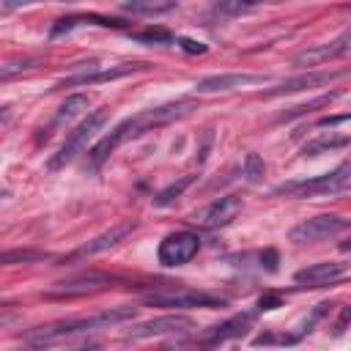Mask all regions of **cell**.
<instances>
[{"instance_id": "obj_1", "label": "cell", "mask_w": 351, "mask_h": 351, "mask_svg": "<svg viewBox=\"0 0 351 351\" xmlns=\"http://www.w3.org/2000/svg\"><path fill=\"white\" fill-rule=\"evenodd\" d=\"M134 307H110L104 313H96L90 318H77V321H60V324H49V326H41L36 332L27 335V343L41 348V346H52V343H60L71 335H82V332H96V329H110L115 324H123L129 318H134Z\"/></svg>"}, {"instance_id": "obj_2", "label": "cell", "mask_w": 351, "mask_h": 351, "mask_svg": "<svg viewBox=\"0 0 351 351\" xmlns=\"http://www.w3.org/2000/svg\"><path fill=\"white\" fill-rule=\"evenodd\" d=\"M351 189V165H340L332 173L307 178V181H291L277 186V195H291V197H321V195H340Z\"/></svg>"}, {"instance_id": "obj_3", "label": "cell", "mask_w": 351, "mask_h": 351, "mask_svg": "<svg viewBox=\"0 0 351 351\" xmlns=\"http://www.w3.org/2000/svg\"><path fill=\"white\" fill-rule=\"evenodd\" d=\"M107 123V110H96V112H88V118L85 121H80L69 134H66V140H63V145L58 148V154L49 159V170H60L63 165H69L85 145H88V140L101 129Z\"/></svg>"}, {"instance_id": "obj_4", "label": "cell", "mask_w": 351, "mask_h": 351, "mask_svg": "<svg viewBox=\"0 0 351 351\" xmlns=\"http://www.w3.org/2000/svg\"><path fill=\"white\" fill-rule=\"evenodd\" d=\"M143 132H151V129H148V121H145V115H143V112H140V115H134V118L121 121L110 134H104V137H101V140L88 151V167H90V170H99L121 143H126L129 137H140Z\"/></svg>"}, {"instance_id": "obj_5", "label": "cell", "mask_w": 351, "mask_h": 351, "mask_svg": "<svg viewBox=\"0 0 351 351\" xmlns=\"http://www.w3.org/2000/svg\"><path fill=\"white\" fill-rule=\"evenodd\" d=\"M77 71L66 80H60L55 88H77V85H99V82H110V80H118V77H126L132 71H140V69H148V63H140V60H132V63H118V66H107L101 69L96 60L90 63H80L74 66Z\"/></svg>"}, {"instance_id": "obj_6", "label": "cell", "mask_w": 351, "mask_h": 351, "mask_svg": "<svg viewBox=\"0 0 351 351\" xmlns=\"http://www.w3.org/2000/svg\"><path fill=\"white\" fill-rule=\"evenodd\" d=\"M348 228H351V219H346L340 214H318V217H310V219H302L299 225H293L288 230V241H293V244H313V241L337 236V233H343Z\"/></svg>"}, {"instance_id": "obj_7", "label": "cell", "mask_w": 351, "mask_h": 351, "mask_svg": "<svg viewBox=\"0 0 351 351\" xmlns=\"http://www.w3.org/2000/svg\"><path fill=\"white\" fill-rule=\"evenodd\" d=\"M145 302L154 307H225L222 296L195 291V288H159V291H151Z\"/></svg>"}, {"instance_id": "obj_8", "label": "cell", "mask_w": 351, "mask_h": 351, "mask_svg": "<svg viewBox=\"0 0 351 351\" xmlns=\"http://www.w3.org/2000/svg\"><path fill=\"white\" fill-rule=\"evenodd\" d=\"M200 250V236L192 233V230H176L170 236L162 239L159 250H156V258L162 266H184L189 263Z\"/></svg>"}, {"instance_id": "obj_9", "label": "cell", "mask_w": 351, "mask_h": 351, "mask_svg": "<svg viewBox=\"0 0 351 351\" xmlns=\"http://www.w3.org/2000/svg\"><path fill=\"white\" fill-rule=\"evenodd\" d=\"M195 329V321L189 315H159L151 321H143L126 332L129 340H148V337H165V335H186Z\"/></svg>"}, {"instance_id": "obj_10", "label": "cell", "mask_w": 351, "mask_h": 351, "mask_svg": "<svg viewBox=\"0 0 351 351\" xmlns=\"http://www.w3.org/2000/svg\"><path fill=\"white\" fill-rule=\"evenodd\" d=\"M112 282H115V277L101 274V271H90V274H82V277H74V280L58 282L47 296H85V293L104 291V288H110Z\"/></svg>"}, {"instance_id": "obj_11", "label": "cell", "mask_w": 351, "mask_h": 351, "mask_svg": "<svg viewBox=\"0 0 351 351\" xmlns=\"http://www.w3.org/2000/svg\"><path fill=\"white\" fill-rule=\"evenodd\" d=\"M137 225L134 222H121V225H112L110 230H104V233H99V236H93L90 241H85L77 252H71L66 261H80V258H88V255H96V252H104V250H110V247H115V244H121L132 230H134Z\"/></svg>"}, {"instance_id": "obj_12", "label": "cell", "mask_w": 351, "mask_h": 351, "mask_svg": "<svg viewBox=\"0 0 351 351\" xmlns=\"http://www.w3.org/2000/svg\"><path fill=\"white\" fill-rule=\"evenodd\" d=\"M263 82H266V77H261V74H214V77H203L195 85V90L197 93H225V90L263 85Z\"/></svg>"}, {"instance_id": "obj_13", "label": "cell", "mask_w": 351, "mask_h": 351, "mask_svg": "<svg viewBox=\"0 0 351 351\" xmlns=\"http://www.w3.org/2000/svg\"><path fill=\"white\" fill-rule=\"evenodd\" d=\"M346 274V263H337V261H324V263H313V266H304L293 274V280L299 285H307V288H321V285H329L335 280H340Z\"/></svg>"}, {"instance_id": "obj_14", "label": "cell", "mask_w": 351, "mask_h": 351, "mask_svg": "<svg viewBox=\"0 0 351 351\" xmlns=\"http://www.w3.org/2000/svg\"><path fill=\"white\" fill-rule=\"evenodd\" d=\"M343 77V71H307L302 77H293V80H285L280 82L277 88L266 90V96H285V93H299V90H307V88H318V85H329L332 80Z\"/></svg>"}, {"instance_id": "obj_15", "label": "cell", "mask_w": 351, "mask_h": 351, "mask_svg": "<svg viewBox=\"0 0 351 351\" xmlns=\"http://www.w3.org/2000/svg\"><path fill=\"white\" fill-rule=\"evenodd\" d=\"M239 214H241V197H236V195H225V197L214 200V203L203 211V225L211 228V230H217V228L230 225Z\"/></svg>"}, {"instance_id": "obj_16", "label": "cell", "mask_w": 351, "mask_h": 351, "mask_svg": "<svg viewBox=\"0 0 351 351\" xmlns=\"http://www.w3.org/2000/svg\"><path fill=\"white\" fill-rule=\"evenodd\" d=\"M252 318H255L252 313H239V315L222 321L219 326H214L200 343H203V346H219V343H228V340H233V337H241V335L247 332V326L252 324Z\"/></svg>"}, {"instance_id": "obj_17", "label": "cell", "mask_w": 351, "mask_h": 351, "mask_svg": "<svg viewBox=\"0 0 351 351\" xmlns=\"http://www.w3.org/2000/svg\"><path fill=\"white\" fill-rule=\"evenodd\" d=\"M77 25H101V27H123V22H118V19H107V16H96V14H82V16H63V19H58L55 25H52V30H49V38H58V36H63V33H69V30H74Z\"/></svg>"}, {"instance_id": "obj_18", "label": "cell", "mask_w": 351, "mask_h": 351, "mask_svg": "<svg viewBox=\"0 0 351 351\" xmlns=\"http://www.w3.org/2000/svg\"><path fill=\"white\" fill-rule=\"evenodd\" d=\"M332 58H340V49H337V44L335 41H329V44H318V47H310V49H302V52H296L293 55V66H302V69H307V66H318V63H326V60H332Z\"/></svg>"}, {"instance_id": "obj_19", "label": "cell", "mask_w": 351, "mask_h": 351, "mask_svg": "<svg viewBox=\"0 0 351 351\" xmlns=\"http://www.w3.org/2000/svg\"><path fill=\"white\" fill-rule=\"evenodd\" d=\"M346 145H351L348 134L329 132V134H321V137L304 143L302 145V156H321V154H329V151H337V148H346Z\"/></svg>"}, {"instance_id": "obj_20", "label": "cell", "mask_w": 351, "mask_h": 351, "mask_svg": "<svg viewBox=\"0 0 351 351\" xmlns=\"http://www.w3.org/2000/svg\"><path fill=\"white\" fill-rule=\"evenodd\" d=\"M261 3H266V0H214L208 14L214 19H233V16H241L252 8H258Z\"/></svg>"}, {"instance_id": "obj_21", "label": "cell", "mask_w": 351, "mask_h": 351, "mask_svg": "<svg viewBox=\"0 0 351 351\" xmlns=\"http://www.w3.org/2000/svg\"><path fill=\"white\" fill-rule=\"evenodd\" d=\"M176 5H178V0H126L123 11L140 14V16H154V14H165Z\"/></svg>"}, {"instance_id": "obj_22", "label": "cell", "mask_w": 351, "mask_h": 351, "mask_svg": "<svg viewBox=\"0 0 351 351\" xmlns=\"http://www.w3.org/2000/svg\"><path fill=\"white\" fill-rule=\"evenodd\" d=\"M335 99H337V93H324V96H315V99H310V101H304V104H296V107L282 110V112L277 115V121H293V118H302V115H307V112H313V110H318V107L332 104Z\"/></svg>"}, {"instance_id": "obj_23", "label": "cell", "mask_w": 351, "mask_h": 351, "mask_svg": "<svg viewBox=\"0 0 351 351\" xmlns=\"http://www.w3.org/2000/svg\"><path fill=\"white\" fill-rule=\"evenodd\" d=\"M88 104H90V99H88V96H82V93L66 96V101L60 104V110H58V115H55V126H58V123H69L71 118L82 115V112L88 110Z\"/></svg>"}, {"instance_id": "obj_24", "label": "cell", "mask_w": 351, "mask_h": 351, "mask_svg": "<svg viewBox=\"0 0 351 351\" xmlns=\"http://www.w3.org/2000/svg\"><path fill=\"white\" fill-rule=\"evenodd\" d=\"M192 181H195V176H181L178 181H173L170 186H165V189H162V192L154 197V206H170V203H176V200L184 195V189H186Z\"/></svg>"}, {"instance_id": "obj_25", "label": "cell", "mask_w": 351, "mask_h": 351, "mask_svg": "<svg viewBox=\"0 0 351 351\" xmlns=\"http://www.w3.org/2000/svg\"><path fill=\"white\" fill-rule=\"evenodd\" d=\"M241 176H244V181H250V184H258V181H263V176H266V162L258 156V154H247L244 156V165H241Z\"/></svg>"}, {"instance_id": "obj_26", "label": "cell", "mask_w": 351, "mask_h": 351, "mask_svg": "<svg viewBox=\"0 0 351 351\" xmlns=\"http://www.w3.org/2000/svg\"><path fill=\"white\" fill-rule=\"evenodd\" d=\"M134 41H143V44H170L173 36L165 30V27H148V30H140V33H132Z\"/></svg>"}, {"instance_id": "obj_27", "label": "cell", "mask_w": 351, "mask_h": 351, "mask_svg": "<svg viewBox=\"0 0 351 351\" xmlns=\"http://www.w3.org/2000/svg\"><path fill=\"white\" fill-rule=\"evenodd\" d=\"M47 255L38 252V250H11L3 255V263L11 266V263H33V261H44Z\"/></svg>"}, {"instance_id": "obj_28", "label": "cell", "mask_w": 351, "mask_h": 351, "mask_svg": "<svg viewBox=\"0 0 351 351\" xmlns=\"http://www.w3.org/2000/svg\"><path fill=\"white\" fill-rule=\"evenodd\" d=\"M299 340V335H277V332H261L255 340H252V346H291V343H296Z\"/></svg>"}, {"instance_id": "obj_29", "label": "cell", "mask_w": 351, "mask_h": 351, "mask_svg": "<svg viewBox=\"0 0 351 351\" xmlns=\"http://www.w3.org/2000/svg\"><path fill=\"white\" fill-rule=\"evenodd\" d=\"M36 66V58H25V60H14V63H5L3 69H0V77L3 80H8L14 71H25V69H33Z\"/></svg>"}, {"instance_id": "obj_30", "label": "cell", "mask_w": 351, "mask_h": 351, "mask_svg": "<svg viewBox=\"0 0 351 351\" xmlns=\"http://www.w3.org/2000/svg\"><path fill=\"white\" fill-rule=\"evenodd\" d=\"M348 321H351V307L348 304H343L340 307V315H337V321H335V326H332V335L337 337V335H343L346 332V326H348Z\"/></svg>"}, {"instance_id": "obj_31", "label": "cell", "mask_w": 351, "mask_h": 351, "mask_svg": "<svg viewBox=\"0 0 351 351\" xmlns=\"http://www.w3.org/2000/svg\"><path fill=\"white\" fill-rule=\"evenodd\" d=\"M178 47H181L184 52H189V55H203V52L208 49L203 41H192V38H178Z\"/></svg>"}, {"instance_id": "obj_32", "label": "cell", "mask_w": 351, "mask_h": 351, "mask_svg": "<svg viewBox=\"0 0 351 351\" xmlns=\"http://www.w3.org/2000/svg\"><path fill=\"white\" fill-rule=\"evenodd\" d=\"M258 258H261V266H263L266 271H274V269H277V261H280V258H277L274 250H263Z\"/></svg>"}, {"instance_id": "obj_33", "label": "cell", "mask_w": 351, "mask_h": 351, "mask_svg": "<svg viewBox=\"0 0 351 351\" xmlns=\"http://www.w3.org/2000/svg\"><path fill=\"white\" fill-rule=\"evenodd\" d=\"M346 121H351V112H346V115H332V118H321L315 126H318V129H332V126L346 123Z\"/></svg>"}, {"instance_id": "obj_34", "label": "cell", "mask_w": 351, "mask_h": 351, "mask_svg": "<svg viewBox=\"0 0 351 351\" xmlns=\"http://www.w3.org/2000/svg\"><path fill=\"white\" fill-rule=\"evenodd\" d=\"M211 140H214V132L206 129V132H203V145H200V151H197V162H206V156H208V151H211Z\"/></svg>"}, {"instance_id": "obj_35", "label": "cell", "mask_w": 351, "mask_h": 351, "mask_svg": "<svg viewBox=\"0 0 351 351\" xmlns=\"http://www.w3.org/2000/svg\"><path fill=\"white\" fill-rule=\"evenodd\" d=\"M335 44H337V49H340V55H346V52H351V27L340 36V38H335Z\"/></svg>"}, {"instance_id": "obj_36", "label": "cell", "mask_w": 351, "mask_h": 351, "mask_svg": "<svg viewBox=\"0 0 351 351\" xmlns=\"http://www.w3.org/2000/svg\"><path fill=\"white\" fill-rule=\"evenodd\" d=\"M30 3H44V0H3V11H14V8L30 5ZM66 3H74V0H66Z\"/></svg>"}, {"instance_id": "obj_37", "label": "cell", "mask_w": 351, "mask_h": 351, "mask_svg": "<svg viewBox=\"0 0 351 351\" xmlns=\"http://www.w3.org/2000/svg\"><path fill=\"white\" fill-rule=\"evenodd\" d=\"M280 307V296H261L258 299V310H274Z\"/></svg>"}, {"instance_id": "obj_38", "label": "cell", "mask_w": 351, "mask_h": 351, "mask_svg": "<svg viewBox=\"0 0 351 351\" xmlns=\"http://www.w3.org/2000/svg\"><path fill=\"white\" fill-rule=\"evenodd\" d=\"M340 250H343V252H351V241H343V244H340Z\"/></svg>"}]
</instances>
